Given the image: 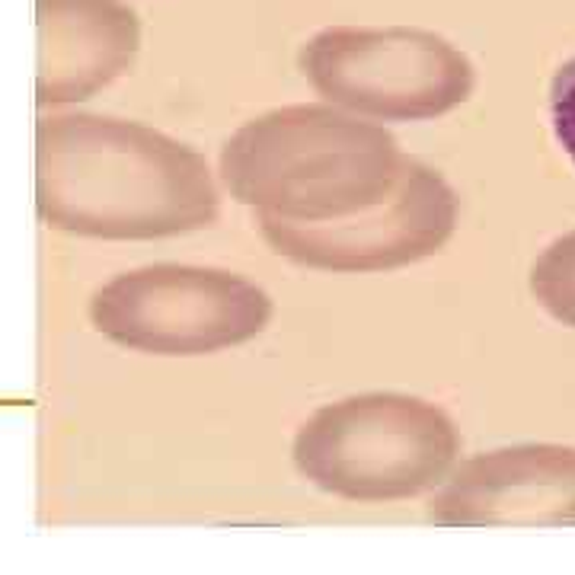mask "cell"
Masks as SVG:
<instances>
[{"instance_id": "obj_1", "label": "cell", "mask_w": 575, "mask_h": 575, "mask_svg": "<svg viewBox=\"0 0 575 575\" xmlns=\"http://www.w3.org/2000/svg\"><path fill=\"white\" fill-rule=\"evenodd\" d=\"M39 211L84 237L163 240L211 227L221 195L199 151L103 115L39 125Z\"/></svg>"}, {"instance_id": "obj_2", "label": "cell", "mask_w": 575, "mask_h": 575, "mask_svg": "<svg viewBox=\"0 0 575 575\" xmlns=\"http://www.w3.org/2000/svg\"><path fill=\"white\" fill-rule=\"evenodd\" d=\"M406 167L397 138L339 106H282L240 125L221 151L227 192L256 218L342 221L393 192Z\"/></svg>"}, {"instance_id": "obj_3", "label": "cell", "mask_w": 575, "mask_h": 575, "mask_svg": "<svg viewBox=\"0 0 575 575\" xmlns=\"http://www.w3.org/2000/svg\"><path fill=\"white\" fill-rule=\"evenodd\" d=\"M460 432L441 406L409 393H361L320 406L294 438L310 486L352 502H400L448 480Z\"/></svg>"}, {"instance_id": "obj_4", "label": "cell", "mask_w": 575, "mask_h": 575, "mask_svg": "<svg viewBox=\"0 0 575 575\" xmlns=\"http://www.w3.org/2000/svg\"><path fill=\"white\" fill-rule=\"evenodd\" d=\"M326 103L371 122H432L464 106L476 71L454 42L413 26H333L301 48Z\"/></svg>"}, {"instance_id": "obj_5", "label": "cell", "mask_w": 575, "mask_h": 575, "mask_svg": "<svg viewBox=\"0 0 575 575\" xmlns=\"http://www.w3.org/2000/svg\"><path fill=\"white\" fill-rule=\"evenodd\" d=\"M272 320V301L246 278L157 262L125 272L93 298V326L131 352L192 358L256 339Z\"/></svg>"}, {"instance_id": "obj_6", "label": "cell", "mask_w": 575, "mask_h": 575, "mask_svg": "<svg viewBox=\"0 0 575 575\" xmlns=\"http://www.w3.org/2000/svg\"><path fill=\"white\" fill-rule=\"evenodd\" d=\"M457 227V195L438 170L406 157L397 186L371 205L342 221L291 224L259 218V234L272 253L294 266L361 275L390 272L435 256Z\"/></svg>"}, {"instance_id": "obj_7", "label": "cell", "mask_w": 575, "mask_h": 575, "mask_svg": "<svg viewBox=\"0 0 575 575\" xmlns=\"http://www.w3.org/2000/svg\"><path fill=\"white\" fill-rule=\"evenodd\" d=\"M575 512V448L512 445L460 464L429 502L438 528H560Z\"/></svg>"}, {"instance_id": "obj_8", "label": "cell", "mask_w": 575, "mask_h": 575, "mask_svg": "<svg viewBox=\"0 0 575 575\" xmlns=\"http://www.w3.org/2000/svg\"><path fill=\"white\" fill-rule=\"evenodd\" d=\"M39 103H74L119 80L141 45L122 0H39Z\"/></svg>"}, {"instance_id": "obj_9", "label": "cell", "mask_w": 575, "mask_h": 575, "mask_svg": "<svg viewBox=\"0 0 575 575\" xmlns=\"http://www.w3.org/2000/svg\"><path fill=\"white\" fill-rule=\"evenodd\" d=\"M531 294L553 320L575 330V230L553 240L531 269Z\"/></svg>"}, {"instance_id": "obj_10", "label": "cell", "mask_w": 575, "mask_h": 575, "mask_svg": "<svg viewBox=\"0 0 575 575\" xmlns=\"http://www.w3.org/2000/svg\"><path fill=\"white\" fill-rule=\"evenodd\" d=\"M550 122L553 135L575 163V58L566 61L550 87Z\"/></svg>"}, {"instance_id": "obj_11", "label": "cell", "mask_w": 575, "mask_h": 575, "mask_svg": "<svg viewBox=\"0 0 575 575\" xmlns=\"http://www.w3.org/2000/svg\"><path fill=\"white\" fill-rule=\"evenodd\" d=\"M572 524H575V512H572Z\"/></svg>"}]
</instances>
